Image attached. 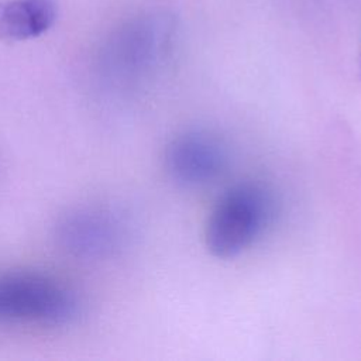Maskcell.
<instances>
[{
  "label": "cell",
  "instance_id": "1",
  "mask_svg": "<svg viewBox=\"0 0 361 361\" xmlns=\"http://www.w3.org/2000/svg\"><path fill=\"white\" fill-rule=\"evenodd\" d=\"M172 27L155 14L137 16L117 27L102 44L97 75L107 89L133 93L151 85L171 55Z\"/></svg>",
  "mask_w": 361,
  "mask_h": 361
},
{
  "label": "cell",
  "instance_id": "2",
  "mask_svg": "<svg viewBox=\"0 0 361 361\" xmlns=\"http://www.w3.org/2000/svg\"><path fill=\"white\" fill-rule=\"evenodd\" d=\"M79 313L78 293L59 278L39 271L0 274V324L56 327Z\"/></svg>",
  "mask_w": 361,
  "mask_h": 361
},
{
  "label": "cell",
  "instance_id": "3",
  "mask_svg": "<svg viewBox=\"0 0 361 361\" xmlns=\"http://www.w3.org/2000/svg\"><path fill=\"white\" fill-rule=\"evenodd\" d=\"M274 214L269 190L257 182L228 188L214 203L204 226V244L217 258H233L250 248Z\"/></svg>",
  "mask_w": 361,
  "mask_h": 361
},
{
  "label": "cell",
  "instance_id": "4",
  "mask_svg": "<svg viewBox=\"0 0 361 361\" xmlns=\"http://www.w3.org/2000/svg\"><path fill=\"white\" fill-rule=\"evenodd\" d=\"M54 235L59 248L71 257L87 261L107 259L126 247L130 226L114 207L90 204L61 216Z\"/></svg>",
  "mask_w": 361,
  "mask_h": 361
},
{
  "label": "cell",
  "instance_id": "5",
  "mask_svg": "<svg viewBox=\"0 0 361 361\" xmlns=\"http://www.w3.org/2000/svg\"><path fill=\"white\" fill-rule=\"evenodd\" d=\"M224 144L207 131L193 130L175 137L165 151L171 178L183 186H202L219 178L227 166Z\"/></svg>",
  "mask_w": 361,
  "mask_h": 361
},
{
  "label": "cell",
  "instance_id": "6",
  "mask_svg": "<svg viewBox=\"0 0 361 361\" xmlns=\"http://www.w3.org/2000/svg\"><path fill=\"white\" fill-rule=\"evenodd\" d=\"M55 0L0 1V39L27 41L45 34L56 20Z\"/></svg>",
  "mask_w": 361,
  "mask_h": 361
}]
</instances>
